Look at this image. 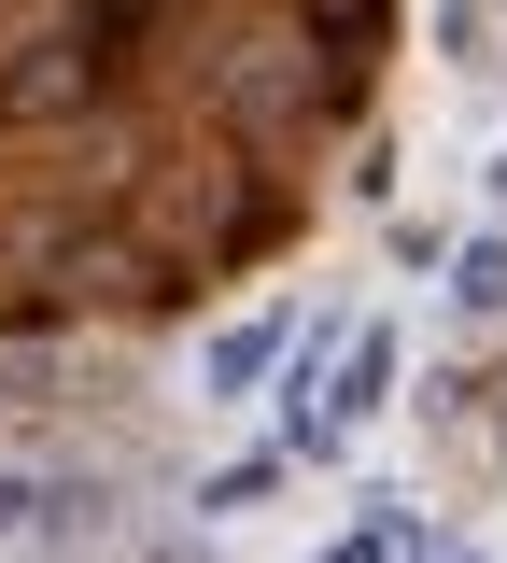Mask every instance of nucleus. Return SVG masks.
<instances>
[{
	"instance_id": "obj_1",
	"label": "nucleus",
	"mask_w": 507,
	"mask_h": 563,
	"mask_svg": "<svg viewBox=\"0 0 507 563\" xmlns=\"http://www.w3.org/2000/svg\"><path fill=\"white\" fill-rule=\"evenodd\" d=\"M381 380H395V324H353V352H339V395H324V422H366V409H381Z\"/></svg>"
},
{
	"instance_id": "obj_2",
	"label": "nucleus",
	"mask_w": 507,
	"mask_h": 563,
	"mask_svg": "<svg viewBox=\"0 0 507 563\" xmlns=\"http://www.w3.org/2000/svg\"><path fill=\"white\" fill-rule=\"evenodd\" d=\"M451 310H465V324H494V310H507V240H494V225L451 254Z\"/></svg>"
},
{
	"instance_id": "obj_3",
	"label": "nucleus",
	"mask_w": 507,
	"mask_h": 563,
	"mask_svg": "<svg viewBox=\"0 0 507 563\" xmlns=\"http://www.w3.org/2000/svg\"><path fill=\"white\" fill-rule=\"evenodd\" d=\"M268 366H283V324H225L212 339V395H254Z\"/></svg>"
},
{
	"instance_id": "obj_4",
	"label": "nucleus",
	"mask_w": 507,
	"mask_h": 563,
	"mask_svg": "<svg viewBox=\"0 0 507 563\" xmlns=\"http://www.w3.org/2000/svg\"><path fill=\"white\" fill-rule=\"evenodd\" d=\"M268 479H283V451H240V465H225V479L198 493V507H212V521H240V507H254V493H268Z\"/></svg>"
},
{
	"instance_id": "obj_5",
	"label": "nucleus",
	"mask_w": 507,
	"mask_h": 563,
	"mask_svg": "<svg viewBox=\"0 0 507 563\" xmlns=\"http://www.w3.org/2000/svg\"><path fill=\"white\" fill-rule=\"evenodd\" d=\"M409 550V521H381V536H353V550H324V563H395Z\"/></svg>"
},
{
	"instance_id": "obj_6",
	"label": "nucleus",
	"mask_w": 507,
	"mask_h": 563,
	"mask_svg": "<svg viewBox=\"0 0 507 563\" xmlns=\"http://www.w3.org/2000/svg\"><path fill=\"white\" fill-rule=\"evenodd\" d=\"M169 563H212V550H169Z\"/></svg>"
},
{
	"instance_id": "obj_7",
	"label": "nucleus",
	"mask_w": 507,
	"mask_h": 563,
	"mask_svg": "<svg viewBox=\"0 0 507 563\" xmlns=\"http://www.w3.org/2000/svg\"><path fill=\"white\" fill-rule=\"evenodd\" d=\"M451 563H480V550H451Z\"/></svg>"
}]
</instances>
